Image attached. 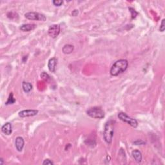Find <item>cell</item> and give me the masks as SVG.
I'll return each mask as SVG.
<instances>
[{
  "mask_svg": "<svg viewBox=\"0 0 165 165\" xmlns=\"http://www.w3.org/2000/svg\"><path fill=\"white\" fill-rule=\"evenodd\" d=\"M1 131L4 134L7 135H11L12 132V124L11 123H6L5 125L2 126Z\"/></svg>",
  "mask_w": 165,
  "mask_h": 165,
  "instance_id": "cell-8",
  "label": "cell"
},
{
  "mask_svg": "<svg viewBox=\"0 0 165 165\" xmlns=\"http://www.w3.org/2000/svg\"><path fill=\"white\" fill-rule=\"evenodd\" d=\"M15 102H16L15 98L14 97L13 94L11 92V94H9V97L8 98V99H7V102L5 103V105H11V104H14Z\"/></svg>",
  "mask_w": 165,
  "mask_h": 165,
  "instance_id": "cell-15",
  "label": "cell"
},
{
  "mask_svg": "<svg viewBox=\"0 0 165 165\" xmlns=\"http://www.w3.org/2000/svg\"><path fill=\"white\" fill-rule=\"evenodd\" d=\"M115 122L112 120L107 121L105 125L103 131V138L105 142L110 144L113 139L114 132V125Z\"/></svg>",
  "mask_w": 165,
  "mask_h": 165,
  "instance_id": "cell-2",
  "label": "cell"
},
{
  "mask_svg": "<svg viewBox=\"0 0 165 165\" xmlns=\"http://www.w3.org/2000/svg\"><path fill=\"white\" fill-rule=\"evenodd\" d=\"M49 35L52 38H56L60 33V26L59 25H52L48 30Z\"/></svg>",
  "mask_w": 165,
  "mask_h": 165,
  "instance_id": "cell-6",
  "label": "cell"
},
{
  "mask_svg": "<svg viewBox=\"0 0 165 165\" xmlns=\"http://www.w3.org/2000/svg\"><path fill=\"white\" fill-rule=\"evenodd\" d=\"M22 87L23 91L26 93L30 92L32 89V85L31 83L28 82H25V81H23L22 83Z\"/></svg>",
  "mask_w": 165,
  "mask_h": 165,
  "instance_id": "cell-14",
  "label": "cell"
},
{
  "mask_svg": "<svg viewBox=\"0 0 165 165\" xmlns=\"http://www.w3.org/2000/svg\"><path fill=\"white\" fill-rule=\"evenodd\" d=\"M164 30H165V20L163 19L161 21V26H160L159 30L161 31V32H164Z\"/></svg>",
  "mask_w": 165,
  "mask_h": 165,
  "instance_id": "cell-18",
  "label": "cell"
},
{
  "mask_svg": "<svg viewBox=\"0 0 165 165\" xmlns=\"http://www.w3.org/2000/svg\"><path fill=\"white\" fill-rule=\"evenodd\" d=\"M134 144H135L136 145H144V144H145V143L144 142V141H135L134 143Z\"/></svg>",
  "mask_w": 165,
  "mask_h": 165,
  "instance_id": "cell-21",
  "label": "cell"
},
{
  "mask_svg": "<svg viewBox=\"0 0 165 165\" xmlns=\"http://www.w3.org/2000/svg\"><path fill=\"white\" fill-rule=\"evenodd\" d=\"M36 28V25L35 24H23L20 27V29L23 32H29Z\"/></svg>",
  "mask_w": 165,
  "mask_h": 165,
  "instance_id": "cell-11",
  "label": "cell"
},
{
  "mask_svg": "<svg viewBox=\"0 0 165 165\" xmlns=\"http://www.w3.org/2000/svg\"><path fill=\"white\" fill-rule=\"evenodd\" d=\"M37 110H24L19 112V116L21 118H27V117L35 116L38 114Z\"/></svg>",
  "mask_w": 165,
  "mask_h": 165,
  "instance_id": "cell-7",
  "label": "cell"
},
{
  "mask_svg": "<svg viewBox=\"0 0 165 165\" xmlns=\"http://www.w3.org/2000/svg\"><path fill=\"white\" fill-rule=\"evenodd\" d=\"M54 162L53 161H52L51 160H50L49 159H45V161L43 162V165H45V164H54Z\"/></svg>",
  "mask_w": 165,
  "mask_h": 165,
  "instance_id": "cell-20",
  "label": "cell"
},
{
  "mask_svg": "<svg viewBox=\"0 0 165 165\" xmlns=\"http://www.w3.org/2000/svg\"><path fill=\"white\" fill-rule=\"evenodd\" d=\"M131 154H132V156L135 161L138 163L142 161V154L139 150H134L131 153Z\"/></svg>",
  "mask_w": 165,
  "mask_h": 165,
  "instance_id": "cell-12",
  "label": "cell"
},
{
  "mask_svg": "<svg viewBox=\"0 0 165 165\" xmlns=\"http://www.w3.org/2000/svg\"><path fill=\"white\" fill-rule=\"evenodd\" d=\"M78 14H79L78 10H74L72 12V15L73 16H76L78 15Z\"/></svg>",
  "mask_w": 165,
  "mask_h": 165,
  "instance_id": "cell-22",
  "label": "cell"
},
{
  "mask_svg": "<svg viewBox=\"0 0 165 165\" xmlns=\"http://www.w3.org/2000/svg\"><path fill=\"white\" fill-rule=\"evenodd\" d=\"M4 164V161L3 158H0V164L3 165Z\"/></svg>",
  "mask_w": 165,
  "mask_h": 165,
  "instance_id": "cell-23",
  "label": "cell"
},
{
  "mask_svg": "<svg viewBox=\"0 0 165 165\" xmlns=\"http://www.w3.org/2000/svg\"><path fill=\"white\" fill-rule=\"evenodd\" d=\"M41 77L45 80H48L50 79V76H49V74H47L46 72H43L41 74Z\"/></svg>",
  "mask_w": 165,
  "mask_h": 165,
  "instance_id": "cell-19",
  "label": "cell"
},
{
  "mask_svg": "<svg viewBox=\"0 0 165 165\" xmlns=\"http://www.w3.org/2000/svg\"><path fill=\"white\" fill-rule=\"evenodd\" d=\"M87 114L90 118L94 119H103L105 117V112L99 107H92L88 110Z\"/></svg>",
  "mask_w": 165,
  "mask_h": 165,
  "instance_id": "cell-3",
  "label": "cell"
},
{
  "mask_svg": "<svg viewBox=\"0 0 165 165\" xmlns=\"http://www.w3.org/2000/svg\"><path fill=\"white\" fill-rule=\"evenodd\" d=\"M25 17L29 20H36L41 21H45L47 19L43 14L38 12H33L26 13L25 14Z\"/></svg>",
  "mask_w": 165,
  "mask_h": 165,
  "instance_id": "cell-5",
  "label": "cell"
},
{
  "mask_svg": "<svg viewBox=\"0 0 165 165\" xmlns=\"http://www.w3.org/2000/svg\"><path fill=\"white\" fill-rule=\"evenodd\" d=\"M74 47L73 46V45H70V44H66L63 47L62 51H63V52L64 54H71L72 52L74 51Z\"/></svg>",
  "mask_w": 165,
  "mask_h": 165,
  "instance_id": "cell-13",
  "label": "cell"
},
{
  "mask_svg": "<svg viewBox=\"0 0 165 165\" xmlns=\"http://www.w3.org/2000/svg\"><path fill=\"white\" fill-rule=\"evenodd\" d=\"M128 66V63L126 59H119L113 64L110 69V74L112 76H118L125 72Z\"/></svg>",
  "mask_w": 165,
  "mask_h": 165,
  "instance_id": "cell-1",
  "label": "cell"
},
{
  "mask_svg": "<svg viewBox=\"0 0 165 165\" xmlns=\"http://www.w3.org/2000/svg\"><path fill=\"white\" fill-rule=\"evenodd\" d=\"M129 11H130V12L131 13V18L133 19L136 17V16L137 15V12H136L134 9L132 8H129Z\"/></svg>",
  "mask_w": 165,
  "mask_h": 165,
  "instance_id": "cell-17",
  "label": "cell"
},
{
  "mask_svg": "<svg viewBox=\"0 0 165 165\" xmlns=\"http://www.w3.org/2000/svg\"><path fill=\"white\" fill-rule=\"evenodd\" d=\"M118 118L119 119L121 120L122 121L125 122V123H128V125H130L131 126H132L133 128H137L138 126V123L136 119H133L130 118V116H128L127 114L124 113V112H120L118 114Z\"/></svg>",
  "mask_w": 165,
  "mask_h": 165,
  "instance_id": "cell-4",
  "label": "cell"
},
{
  "mask_svg": "<svg viewBox=\"0 0 165 165\" xmlns=\"http://www.w3.org/2000/svg\"><path fill=\"white\" fill-rule=\"evenodd\" d=\"M15 145L16 149L18 150V152H21L23 150V148L24 147V145H25V141L23 137H16L15 141Z\"/></svg>",
  "mask_w": 165,
  "mask_h": 165,
  "instance_id": "cell-9",
  "label": "cell"
},
{
  "mask_svg": "<svg viewBox=\"0 0 165 165\" xmlns=\"http://www.w3.org/2000/svg\"><path fill=\"white\" fill-rule=\"evenodd\" d=\"M57 59L56 57H52V58L50 59L49 61V63H48V67H49V70L51 72H55L56 71V66L57 64Z\"/></svg>",
  "mask_w": 165,
  "mask_h": 165,
  "instance_id": "cell-10",
  "label": "cell"
},
{
  "mask_svg": "<svg viewBox=\"0 0 165 165\" xmlns=\"http://www.w3.org/2000/svg\"><path fill=\"white\" fill-rule=\"evenodd\" d=\"M52 3H53L55 6L60 7L61 5H62V4L63 3V1H61V0H54V1H52Z\"/></svg>",
  "mask_w": 165,
  "mask_h": 165,
  "instance_id": "cell-16",
  "label": "cell"
}]
</instances>
